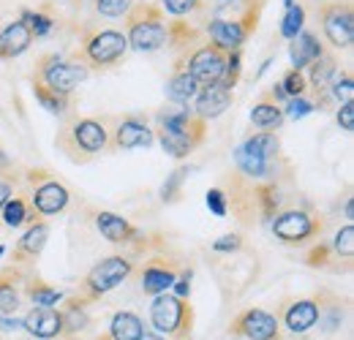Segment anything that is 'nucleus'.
I'll return each mask as SVG.
<instances>
[{
    "label": "nucleus",
    "instance_id": "obj_1",
    "mask_svg": "<svg viewBox=\"0 0 354 340\" xmlns=\"http://www.w3.org/2000/svg\"><path fill=\"white\" fill-rule=\"evenodd\" d=\"M55 147L66 153L68 161L74 164H88L93 155L104 153L109 147V131L104 120L95 117H74L57 131Z\"/></svg>",
    "mask_w": 354,
    "mask_h": 340
},
{
    "label": "nucleus",
    "instance_id": "obj_2",
    "mask_svg": "<svg viewBox=\"0 0 354 340\" xmlns=\"http://www.w3.org/2000/svg\"><path fill=\"white\" fill-rule=\"evenodd\" d=\"M126 39L136 52H158L167 46V14L156 3H133L126 14Z\"/></svg>",
    "mask_w": 354,
    "mask_h": 340
},
{
    "label": "nucleus",
    "instance_id": "obj_3",
    "mask_svg": "<svg viewBox=\"0 0 354 340\" xmlns=\"http://www.w3.org/2000/svg\"><path fill=\"white\" fill-rule=\"evenodd\" d=\"M150 324L164 338L188 340L194 330V308L188 299L161 292L150 302Z\"/></svg>",
    "mask_w": 354,
    "mask_h": 340
},
{
    "label": "nucleus",
    "instance_id": "obj_4",
    "mask_svg": "<svg viewBox=\"0 0 354 340\" xmlns=\"http://www.w3.org/2000/svg\"><path fill=\"white\" fill-rule=\"evenodd\" d=\"M129 52V39L120 30H88L80 41V63L88 68H112Z\"/></svg>",
    "mask_w": 354,
    "mask_h": 340
},
{
    "label": "nucleus",
    "instance_id": "obj_5",
    "mask_svg": "<svg viewBox=\"0 0 354 340\" xmlns=\"http://www.w3.org/2000/svg\"><path fill=\"white\" fill-rule=\"evenodd\" d=\"M133 272V261L129 256H106L98 264L90 267V272L82 278L77 294L88 299L90 305L98 302L101 297H106L109 292H115L123 281H129V275Z\"/></svg>",
    "mask_w": 354,
    "mask_h": 340
},
{
    "label": "nucleus",
    "instance_id": "obj_6",
    "mask_svg": "<svg viewBox=\"0 0 354 340\" xmlns=\"http://www.w3.org/2000/svg\"><path fill=\"white\" fill-rule=\"evenodd\" d=\"M30 79L41 82L60 95H71L80 82L88 79V66H82L77 60H63L60 55H41Z\"/></svg>",
    "mask_w": 354,
    "mask_h": 340
},
{
    "label": "nucleus",
    "instance_id": "obj_7",
    "mask_svg": "<svg viewBox=\"0 0 354 340\" xmlns=\"http://www.w3.org/2000/svg\"><path fill=\"white\" fill-rule=\"evenodd\" d=\"M319 19L327 41L335 49H349L354 44V11L349 0H322Z\"/></svg>",
    "mask_w": 354,
    "mask_h": 340
},
{
    "label": "nucleus",
    "instance_id": "obj_8",
    "mask_svg": "<svg viewBox=\"0 0 354 340\" xmlns=\"http://www.w3.org/2000/svg\"><path fill=\"white\" fill-rule=\"evenodd\" d=\"M324 229V220L306 210H281L272 218V234L283 245H303L313 237H319Z\"/></svg>",
    "mask_w": 354,
    "mask_h": 340
},
{
    "label": "nucleus",
    "instance_id": "obj_9",
    "mask_svg": "<svg viewBox=\"0 0 354 340\" xmlns=\"http://www.w3.org/2000/svg\"><path fill=\"white\" fill-rule=\"evenodd\" d=\"M180 55H183L185 71L196 79L199 87L216 85L221 79L223 68H226V52L218 49L216 44H202V46H194L191 52H180Z\"/></svg>",
    "mask_w": 354,
    "mask_h": 340
},
{
    "label": "nucleus",
    "instance_id": "obj_10",
    "mask_svg": "<svg viewBox=\"0 0 354 340\" xmlns=\"http://www.w3.org/2000/svg\"><path fill=\"white\" fill-rule=\"evenodd\" d=\"M229 332L245 340H281V324L262 308H248L232 319Z\"/></svg>",
    "mask_w": 354,
    "mask_h": 340
},
{
    "label": "nucleus",
    "instance_id": "obj_11",
    "mask_svg": "<svg viewBox=\"0 0 354 340\" xmlns=\"http://www.w3.org/2000/svg\"><path fill=\"white\" fill-rule=\"evenodd\" d=\"M156 142V133L153 128L147 126L142 117L129 115V117H120L118 126L109 131V147L106 150H136V147H150Z\"/></svg>",
    "mask_w": 354,
    "mask_h": 340
},
{
    "label": "nucleus",
    "instance_id": "obj_12",
    "mask_svg": "<svg viewBox=\"0 0 354 340\" xmlns=\"http://www.w3.org/2000/svg\"><path fill=\"white\" fill-rule=\"evenodd\" d=\"M28 199H30V207L39 215H57L68 207L71 193H68V188L63 182H57L55 177H46V180L33 185Z\"/></svg>",
    "mask_w": 354,
    "mask_h": 340
},
{
    "label": "nucleus",
    "instance_id": "obj_13",
    "mask_svg": "<svg viewBox=\"0 0 354 340\" xmlns=\"http://www.w3.org/2000/svg\"><path fill=\"white\" fill-rule=\"evenodd\" d=\"M46 240H49V223L46 220H33L28 226V232L17 240V245L11 251V264H17L22 270L30 267V264H36V258L46 248Z\"/></svg>",
    "mask_w": 354,
    "mask_h": 340
},
{
    "label": "nucleus",
    "instance_id": "obj_14",
    "mask_svg": "<svg viewBox=\"0 0 354 340\" xmlns=\"http://www.w3.org/2000/svg\"><path fill=\"white\" fill-rule=\"evenodd\" d=\"M22 330L39 340L60 338V335H63L60 308H39V305H33V308L25 313V319H22Z\"/></svg>",
    "mask_w": 354,
    "mask_h": 340
},
{
    "label": "nucleus",
    "instance_id": "obj_15",
    "mask_svg": "<svg viewBox=\"0 0 354 340\" xmlns=\"http://www.w3.org/2000/svg\"><path fill=\"white\" fill-rule=\"evenodd\" d=\"M232 101H234V95H232V90H226L223 85H207V87H199V93H196V98L191 101L194 106V112L205 120V123H210V120H216V117H221L223 112L232 106Z\"/></svg>",
    "mask_w": 354,
    "mask_h": 340
},
{
    "label": "nucleus",
    "instance_id": "obj_16",
    "mask_svg": "<svg viewBox=\"0 0 354 340\" xmlns=\"http://www.w3.org/2000/svg\"><path fill=\"white\" fill-rule=\"evenodd\" d=\"M322 321V302L316 299H297L292 305H286L283 310V324L292 335H306Z\"/></svg>",
    "mask_w": 354,
    "mask_h": 340
},
{
    "label": "nucleus",
    "instance_id": "obj_17",
    "mask_svg": "<svg viewBox=\"0 0 354 340\" xmlns=\"http://www.w3.org/2000/svg\"><path fill=\"white\" fill-rule=\"evenodd\" d=\"M267 0H218L213 8V19H234L243 22L251 33L259 25V14L265 8Z\"/></svg>",
    "mask_w": 354,
    "mask_h": 340
},
{
    "label": "nucleus",
    "instance_id": "obj_18",
    "mask_svg": "<svg viewBox=\"0 0 354 340\" xmlns=\"http://www.w3.org/2000/svg\"><path fill=\"white\" fill-rule=\"evenodd\" d=\"M205 33L210 36V44H216L223 52L240 49L243 44L248 41V36H251V30L243 22H234V19H210Z\"/></svg>",
    "mask_w": 354,
    "mask_h": 340
},
{
    "label": "nucleus",
    "instance_id": "obj_19",
    "mask_svg": "<svg viewBox=\"0 0 354 340\" xmlns=\"http://www.w3.org/2000/svg\"><path fill=\"white\" fill-rule=\"evenodd\" d=\"M158 128H169V131L188 133V136H194L199 142H205V136H207V123L191 106H180L175 112H161L158 115Z\"/></svg>",
    "mask_w": 354,
    "mask_h": 340
},
{
    "label": "nucleus",
    "instance_id": "obj_20",
    "mask_svg": "<svg viewBox=\"0 0 354 340\" xmlns=\"http://www.w3.org/2000/svg\"><path fill=\"white\" fill-rule=\"evenodd\" d=\"M95 229L101 232V237L112 245H131L133 240L139 237V232L133 229L131 223L118 213H109V210H101L95 213Z\"/></svg>",
    "mask_w": 354,
    "mask_h": 340
},
{
    "label": "nucleus",
    "instance_id": "obj_21",
    "mask_svg": "<svg viewBox=\"0 0 354 340\" xmlns=\"http://www.w3.org/2000/svg\"><path fill=\"white\" fill-rule=\"evenodd\" d=\"M30 44H33V33L22 19L8 22L6 28H0V60H14L25 55Z\"/></svg>",
    "mask_w": 354,
    "mask_h": 340
},
{
    "label": "nucleus",
    "instance_id": "obj_22",
    "mask_svg": "<svg viewBox=\"0 0 354 340\" xmlns=\"http://www.w3.org/2000/svg\"><path fill=\"white\" fill-rule=\"evenodd\" d=\"M308 68H310V74H308V79H306V82L313 87V93H316L319 104H324V101H327V95H330V85H333L335 74L341 71L338 57H335V55H330V52H324L322 57H316V60L310 63Z\"/></svg>",
    "mask_w": 354,
    "mask_h": 340
},
{
    "label": "nucleus",
    "instance_id": "obj_23",
    "mask_svg": "<svg viewBox=\"0 0 354 340\" xmlns=\"http://www.w3.org/2000/svg\"><path fill=\"white\" fill-rule=\"evenodd\" d=\"M177 272L172 264H167L164 258H153V261H147L145 264V270H142V292L147 294V297H156V294H161V292H169L172 289V283H175Z\"/></svg>",
    "mask_w": 354,
    "mask_h": 340
},
{
    "label": "nucleus",
    "instance_id": "obj_24",
    "mask_svg": "<svg viewBox=\"0 0 354 340\" xmlns=\"http://www.w3.org/2000/svg\"><path fill=\"white\" fill-rule=\"evenodd\" d=\"M25 281L28 275L17 264H8L0 270V316H11L19 308V283Z\"/></svg>",
    "mask_w": 354,
    "mask_h": 340
},
{
    "label": "nucleus",
    "instance_id": "obj_25",
    "mask_svg": "<svg viewBox=\"0 0 354 340\" xmlns=\"http://www.w3.org/2000/svg\"><path fill=\"white\" fill-rule=\"evenodd\" d=\"M196 93H199L196 79L185 71L183 55H177L175 71H172V77H169V82H167V98H169L172 104H177V106H191V101L196 98Z\"/></svg>",
    "mask_w": 354,
    "mask_h": 340
},
{
    "label": "nucleus",
    "instance_id": "obj_26",
    "mask_svg": "<svg viewBox=\"0 0 354 340\" xmlns=\"http://www.w3.org/2000/svg\"><path fill=\"white\" fill-rule=\"evenodd\" d=\"M324 55V46L322 41L310 33V30H300L292 44H289V57H292V66L297 68V71H303V68H308L310 63L316 60V57H322Z\"/></svg>",
    "mask_w": 354,
    "mask_h": 340
},
{
    "label": "nucleus",
    "instance_id": "obj_27",
    "mask_svg": "<svg viewBox=\"0 0 354 340\" xmlns=\"http://www.w3.org/2000/svg\"><path fill=\"white\" fill-rule=\"evenodd\" d=\"M33 220H39V213L30 207L28 196H11L3 210H0V223L8 229H19V226H30Z\"/></svg>",
    "mask_w": 354,
    "mask_h": 340
},
{
    "label": "nucleus",
    "instance_id": "obj_28",
    "mask_svg": "<svg viewBox=\"0 0 354 340\" xmlns=\"http://www.w3.org/2000/svg\"><path fill=\"white\" fill-rule=\"evenodd\" d=\"M243 153L248 155H257L262 161H278L281 158V139L275 131H259L254 136H248L243 144H240Z\"/></svg>",
    "mask_w": 354,
    "mask_h": 340
},
{
    "label": "nucleus",
    "instance_id": "obj_29",
    "mask_svg": "<svg viewBox=\"0 0 354 340\" xmlns=\"http://www.w3.org/2000/svg\"><path fill=\"white\" fill-rule=\"evenodd\" d=\"M283 106L281 104H275L270 95H262L257 104H254V109H251V123L259 128V131H278V128L283 126Z\"/></svg>",
    "mask_w": 354,
    "mask_h": 340
},
{
    "label": "nucleus",
    "instance_id": "obj_30",
    "mask_svg": "<svg viewBox=\"0 0 354 340\" xmlns=\"http://www.w3.org/2000/svg\"><path fill=\"white\" fill-rule=\"evenodd\" d=\"M153 133L158 136L164 153L172 155V158H188V155L202 144L199 139H194V136H188V133H180V131H169V128H158V131H153Z\"/></svg>",
    "mask_w": 354,
    "mask_h": 340
},
{
    "label": "nucleus",
    "instance_id": "obj_31",
    "mask_svg": "<svg viewBox=\"0 0 354 340\" xmlns=\"http://www.w3.org/2000/svg\"><path fill=\"white\" fill-rule=\"evenodd\" d=\"M199 36H202V30H196L183 17L167 19V46H175L180 52H191L194 44H199Z\"/></svg>",
    "mask_w": 354,
    "mask_h": 340
},
{
    "label": "nucleus",
    "instance_id": "obj_32",
    "mask_svg": "<svg viewBox=\"0 0 354 340\" xmlns=\"http://www.w3.org/2000/svg\"><path fill=\"white\" fill-rule=\"evenodd\" d=\"M142 332H145V324L131 310H118L109 321V330H106V335L112 340H139Z\"/></svg>",
    "mask_w": 354,
    "mask_h": 340
},
{
    "label": "nucleus",
    "instance_id": "obj_33",
    "mask_svg": "<svg viewBox=\"0 0 354 340\" xmlns=\"http://www.w3.org/2000/svg\"><path fill=\"white\" fill-rule=\"evenodd\" d=\"M30 85H33V95H36V101L41 104V109H46V112L55 115V117L68 115V109H71V95H60V93L49 90V87H44L41 82H36V79H30Z\"/></svg>",
    "mask_w": 354,
    "mask_h": 340
},
{
    "label": "nucleus",
    "instance_id": "obj_34",
    "mask_svg": "<svg viewBox=\"0 0 354 340\" xmlns=\"http://www.w3.org/2000/svg\"><path fill=\"white\" fill-rule=\"evenodd\" d=\"M25 297L39 308H57V302H63V292H57L55 286H49L39 278H28L25 281Z\"/></svg>",
    "mask_w": 354,
    "mask_h": 340
},
{
    "label": "nucleus",
    "instance_id": "obj_35",
    "mask_svg": "<svg viewBox=\"0 0 354 340\" xmlns=\"http://www.w3.org/2000/svg\"><path fill=\"white\" fill-rule=\"evenodd\" d=\"M254 196H257V210L265 220H272L275 215L281 213V193H278L275 182L254 185Z\"/></svg>",
    "mask_w": 354,
    "mask_h": 340
},
{
    "label": "nucleus",
    "instance_id": "obj_36",
    "mask_svg": "<svg viewBox=\"0 0 354 340\" xmlns=\"http://www.w3.org/2000/svg\"><path fill=\"white\" fill-rule=\"evenodd\" d=\"M306 28V8L300 3H292L286 6V14H283V22H281V39L292 41L300 30Z\"/></svg>",
    "mask_w": 354,
    "mask_h": 340
},
{
    "label": "nucleus",
    "instance_id": "obj_37",
    "mask_svg": "<svg viewBox=\"0 0 354 340\" xmlns=\"http://www.w3.org/2000/svg\"><path fill=\"white\" fill-rule=\"evenodd\" d=\"M330 248H333L335 258H344L346 264H352V258H354V226L352 223H346V226H341V229L335 232Z\"/></svg>",
    "mask_w": 354,
    "mask_h": 340
},
{
    "label": "nucleus",
    "instance_id": "obj_38",
    "mask_svg": "<svg viewBox=\"0 0 354 340\" xmlns=\"http://www.w3.org/2000/svg\"><path fill=\"white\" fill-rule=\"evenodd\" d=\"M22 22L30 28L33 39H44V36H49L55 30V17H49L46 11H25Z\"/></svg>",
    "mask_w": 354,
    "mask_h": 340
},
{
    "label": "nucleus",
    "instance_id": "obj_39",
    "mask_svg": "<svg viewBox=\"0 0 354 340\" xmlns=\"http://www.w3.org/2000/svg\"><path fill=\"white\" fill-rule=\"evenodd\" d=\"M330 95L338 101V104H352L354 101V77L352 71H338L333 85H330Z\"/></svg>",
    "mask_w": 354,
    "mask_h": 340
},
{
    "label": "nucleus",
    "instance_id": "obj_40",
    "mask_svg": "<svg viewBox=\"0 0 354 340\" xmlns=\"http://www.w3.org/2000/svg\"><path fill=\"white\" fill-rule=\"evenodd\" d=\"M240 74H243V55H240V49L226 52V68H223L218 85H223L226 90H234L237 79H240Z\"/></svg>",
    "mask_w": 354,
    "mask_h": 340
},
{
    "label": "nucleus",
    "instance_id": "obj_41",
    "mask_svg": "<svg viewBox=\"0 0 354 340\" xmlns=\"http://www.w3.org/2000/svg\"><path fill=\"white\" fill-rule=\"evenodd\" d=\"M278 85H281V90L286 93V98H297V95H306V90H308V82H306L303 71H297V68H289Z\"/></svg>",
    "mask_w": 354,
    "mask_h": 340
},
{
    "label": "nucleus",
    "instance_id": "obj_42",
    "mask_svg": "<svg viewBox=\"0 0 354 340\" xmlns=\"http://www.w3.org/2000/svg\"><path fill=\"white\" fill-rule=\"evenodd\" d=\"M316 109V104L306 98V95H297V98H286V106H283V117H289V120H303V117H308L310 112Z\"/></svg>",
    "mask_w": 354,
    "mask_h": 340
},
{
    "label": "nucleus",
    "instance_id": "obj_43",
    "mask_svg": "<svg viewBox=\"0 0 354 340\" xmlns=\"http://www.w3.org/2000/svg\"><path fill=\"white\" fill-rule=\"evenodd\" d=\"M188 171H191L188 167H180V169H175L167 177V182L161 185V202H175L177 196H180V185L185 182Z\"/></svg>",
    "mask_w": 354,
    "mask_h": 340
},
{
    "label": "nucleus",
    "instance_id": "obj_44",
    "mask_svg": "<svg viewBox=\"0 0 354 340\" xmlns=\"http://www.w3.org/2000/svg\"><path fill=\"white\" fill-rule=\"evenodd\" d=\"M131 6L133 0H95V11L104 17H126Z\"/></svg>",
    "mask_w": 354,
    "mask_h": 340
},
{
    "label": "nucleus",
    "instance_id": "obj_45",
    "mask_svg": "<svg viewBox=\"0 0 354 340\" xmlns=\"http://www.w3.org/2000/svg\"><path fill=\"white\" fill-rule=\"evenodd\" d=\"M161 8L169 17H188L196 8H202V0H161Z\"/></svg>",
    "mask_w": 354,
    "mask_h": 340
},
{
    "label": "nucleus",
    "instance_id": "obj_46",
    "mask_svg": "<svg viewBox=\"0 0 354 340\" xmlns=\"http://www.w3.org/2000/svg\"><path fill=\"white\" fill-rule=\"evenodd\" d=\"M333 248H330V243H324V240H319L313 248L308 251V256H306V264L308 267H322V270H327V261L333 258Z\"/></svg>",
    "mask_w": 354,
    "mask_h": 340
},
{
    "label": "nucleus",
    "instance_id": "obj_47",
    "mask_svg": "<svg viewBox=\"0 0 354 340\" xmlns=\"http://www.w3.org/2000/svg\"><path fill=\"white\" fill-rule=\"evenodd\" d=\"M205 202H207V207H210V213L223 218V215L229 213V199H226V193H223L221 188H210L207 193H205Z\"/></svg>",
    "mask_w": 354,
    "mask_h": 340
},
{
    "label": "nucleus",
    "instance_id": "obj_48",
    "mask_svg": "<svg viewBox=\"0 0 354 340\" xmlns=\"http://www.w3.org/2000/svg\"><path fill=\"white\" fill-rule=\"evenodd\" d=\"M240 248H243V237L240 234H223L221 240L213 243V251L216 254H234Z\"/></svg>",
    "mask_w": 354,
    "mask_h": 340
},
{
    "label": "nucleus",
    "instance_id": "obj_49",
    "mask_svg": "<svg viewBox=\"0 0 354 340\" xmlns=\"http://www.w3.org/2000/svg\"><path fill=\"white\" fill-rule=\"evenodd\" d=\"M172 294L188 299V294H191V270H185L183 275H177L175 283H172Z\"/></svg>",
    "mask_w": 354,
    "mask_h": 340
},
{
    "label": "nucleus",
    "instance_id": "obj_50",
    "mask_svg": "<svg viewBox=\"0 0 354 340\" xmlns=\"http://www.w3.org/2000/svg\"><path fill=\"white\" fill-rule=\"evenodd\" d=\"M338 126L344 128L346 133L354 131V101L352 104H341V109H338Z\"/></svg>",
    "mask_w": 354,
    "mask_h": 340
},
{
    "label": "nucleus",
    "instance_id": "obj_51",
    "mask_svg": "<svg viewBox=\"0 0 354 340\" xmlns=\"http://www.w3.org/2000/svg\"><path fill=\"white\" fill-rule=\"evenodd\" d=\"M11 196H14V182L0 177V210H3V205H6Z\"/></svg>",
    "mask_w": 354,
    "mask_h": 340
},
{
    "label": "nucleus",
    "instance_id": "obj_52",
    "mask_svg": "<svg viewBox=\"0 0 354 340\" xmlns=\"http://www.w3.org/2000/svg\"><path fill=\"white\" fill-rule=\"evenodd\" d=\"M19 327H22V321L14 319V313L11 316H0V332H11V330H19Z\"/></svg>",
    "mask_w": 354,
    "mask_h": 340
},
{
    "label": "nucleus",
    "instance_id": "obj_53",
    "mask_svg": "<svg viewBox=\"0 0 354 340\" xmlns=\"http://www.w3.org/2000/svg\"><path fill=\"white\" fill-rule=\"evenodd\" d=\"M8 167H11V158H8V155H6V150L0 147V171L8 169Z\"/></svg>",
    "mask_w": 354,
    "mask_h": 340
},
{
    "label": "nucleus",
    "instance_id": "obj_54",
    "mask_svg": "<svg viewBox=\"0 0 354 340\" xmlns=\"http://www.w3.org/2000/svg\"><path fill=\"white\" fill-rule=\"evenodd\" d=\"M139 340H167L164 335H158V332H142V338Z\"/></svg>",
    "mask_w": 354,
    "mask_h": 340
},
{
    "label": "nucleus",
    "instance_id": "obj_55",
    "mask_svg": "<svg viewBox=\"0 0 354 340\" xmlns=\"http://www.w3.org/2000/svg\"><path fill=\"white\" fill-rule=\"evenodd\" d=\"M346 218H349V220L354 218V202H352V199L346 202Z\"/></svg>",
    "mask_w": 354,
    "mask_h": 340
},
{
    "label": "nucleus",
    "instance_id": "obj_56",
    "mask_svg": "<svg viewBox=\"0 0 354 340\" xmlns=\"http://www.w3.org/2000/svg\"><path fill=\"white\" fill-rule=\"evenodd\" d=\"M95 340H112V338H109V335H106V332H104V335H98V338H95Z\"/></svg>",
    "mask_w": 354,
    "mask_h": 340
},
{
    "label": "nucleus",
    "instance_id": "obj_57",
    "mask_svg": "<svg viewBox=\"0 0 354 340\" xmlns=\"http://www.w3.org/2000/svg\"><path fill=\"white\" fill-rule=\"evenodd\" d=\"M283 3H286V6H292V3H297V0H283Z\"/></svg>",
    "mask_w": 354,
    "mask_h": 340
},
{
    "label": "nucleus",
    "instance_id": "obj_58",
    "mask_svg": "<svg viewBox=\"0 0 354 340\" xmlns=\"http://www.w3.org/2000/svg\"><path fill=\"white\" fill-rule=\"evenodd\" d=\"M3 254H6V248H3V245H0V256H3Z\"/></svg>",
    "mask_w": 354,
    "mask_h": 340
},
{
    "label": "nucleus",
    "instance_id": "obj_59",
    "mask_svg": "<svg viewBox=\"0 0 354 340\" xmlns=\"http://www.w3.org/2000/svg\"><path fill=\"white\" fill-rule=\"evenodd\" d=\"M80 340H82V338H80Z\"/></svg>",
    "mask_w": 354,
    "mask_h": 340
}]
</instances>
